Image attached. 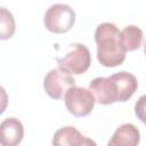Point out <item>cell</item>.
Here are the masks:
<instances>
[{
	"label": "cell",
	"instance_id": "obj_12",
	"mask_svg": "<svg viewBox=\"0 0 146 146\" xmlns=\"http://www.w3.org/2000/svg\"><path fill=\"white\" fill-rule=\"evenodd\" d=\"M16 30V23L13 14L3 7H0V40H8Z\"/></svg>",
	"mask_w": 146,
	"mask_h": 146
},
{
	"label": "cell",
	"instance_id": "obj_1",
	"mask_svg": "<svg viewBox=\"0 0 146 146\" xmlns=\"http://www.w3.org/2000/svg\"><path fill=\"white\" fill-rule=\"evenodd\" d=\"M97 58L105 67H115L123 63L125 50L120 42V31L113 23H102L95 31Z\"/></svg>",
	"mask_w": 146,
	"mask_h": 146
},
{
	"label": "cell",
	"instance_id": "obj_7",
	"mask_svg": "<svg viewBox=\"0 0 146 146\" xmlns=\"http://www.w3.org/2000/svg\"><path fill=\"white\" fill-rule=\"evenodd\" d=\"M24 136V127L16 117H8L0 123V144L2 146H16Z\"/></svg>",
	"mask_w": 146,
	"mask_h": 146
},
{
	"label": "cell",
	"instance_id": "obj_8",
	"mask_svg": "<svg viewBox=\"0 0 146 146\" xmlns=\"http://www.w3.org/2000/svg\"><path fill=\"white\" fill-rule=\"evenodd\" d=\"M52 145L55 146H86L96 145L95 141L82 136L74 127H63L58 129L52 138Z\"/></svg>",
	"mask_w": 146,
	"mask_h": 146
},
{
	"label": "cell",
	"instance_id": "obj_5",
	"mask_svg": "<svg viewBox=\"0 0 146 146\" xmlns=\"http://www.w3.org/2000/svg\"><path fill=\"white\" fill-rule=\"evenodd\" d=\"M75 84V80L72 74L65 72L62 68L50 70L43 80V88L47 95L52 99H60L64 97L68 88Z\"/></svg>",
	"mask_w": 146,
	"mask_h": 146
},
{
	"label": "cell",
	"instance_id": "obj_6",
	"mask_svg": "<svg viewBox=\"0 0 146 146\" xmlns=\"http://www.w3.org/2000/svg\"><path fill=\"white\" fill-rule=\"evenodd\" d=\"M89 90L92 94L95 102L102 105H110L117 102L116 88L113 80L104 76L95 78L89 83Z\"/></svg>",
	"mask_w": 146,
	"mask_h": 146
},
{
	"label": "cell",
	"instance_id": "obj_4",
	"mask_svg": "<svg viewBox=\"0 0 146 146\" xmlns=\"http://www.w3.org/2000/svg\"><path fill=\"white\" fill-rule=\"evenodd\" d=\"M66 108L74 116L88 115L95 106V98L89 89L82 87H71L64 95Z\"/></svg>",
	"mask_w": 146,
	"mask_h": 146
},
{
	"label": "cell",
	"instance_id": "obj_13",
	"mask_svg": "<svg viewBox=\"0 0 146 146\" xmlns=\"http://www.w3.org/2000/svg\"><path fill=\"white\" fill-rule=\"evenodd\" d=\"M7 105H8V95L6 90L0 86V114L5 112V110L7 108Z\"/></svg>",
	"mask_w": 146,
	"mask_h": 146
},
{
	"label": "cell",
	"instance_id": "obj_2",
	"mask_svg": "<svg viewBox=\"0 0 146 146\" xmlns=\"http://www.w3.org/2000/svg\"><path fill=\"white\" fill-rule=\"evenodd\" d=\"M75 22V13L64 3H55L50 6L44 14V26L52 33H65L71 30Z\"/></svg>",
	"mask_w": 146,
	"mask_h": 146
},
{
	"label": "cell",
	"instance_id": "obj_9",
	"mask_svg": "<svg viewBox=\"0 0 146 146\" xmlns=\"http://www.w3.org/2000/svg\"><path fill=\"white\" fill-rule=\"evenodd\" d=\"M116 88V95H117V102H127L131 98V96L135 94L138 87L137 79L133 74L129 72H119L115 74H112L110 76Z\"/></svg>",
	"mask_w": 146,
	"mask_h": 146
},
{
	"label": "cell",
	"instance_id": "obj_3",
	"mask_svg": "<svg viewBox=\"0 0 146 146\" xmlns=\"http://www.w3.org/2000/svg\"><path fill=\"white\" fill-rule=\"evenodd\" d=\"M57 63L59 68L70 74H82L91 64V55L84 44L73 43L68 52L57 58Z\"/></svg>",
	"mask_w": 146,
	"mask_h": 146
},
{
	"label": "cell",
	"instance_id": "obj_11",
	"mask_svg": "<svg viewBox=\"0 0 146 146\" xmlns=\"http://www.w3.org/2000/svg\"><path fill=\"white\" fill-rule=\"evenodd\" d=\"M120 42L125 51L140 48L143 43V31L136 25H128L120 32Z\"/></svg>",
	"mask_w": 146,
	"mask_h": 146
},
{
	"label": "cell",
	"instance_id": "obj_10",
	"mask_svg": "<svg viewBox=\"0 0 146 146\" xmlns=\"http://www.w3.org/2000/svg\"><path fill=\"white\" fill-rule=\"evenodd\" d=\"M140 140L139 130L131 123L120 125L113 133L108 146H136Z\"/></svg>",
	"mask_w": 146,
	"mask_h": 146
}]
</instances>
